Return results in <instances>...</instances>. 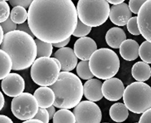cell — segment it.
Instances as JSON below:
<instances>
[{
	"label": "cell",
	"instance_id": "obj_1",
	"mask_svg": "<svg viewBox=\"0 0 151 123\" xmlns=\"http://www.w3.org/2000/svg\"><path fill=\"white\" fill-rule=\"evenodd\" d=\"M27 13L34 36L52 44L70 38L78 21L76 7L71 0H34Z\"/></svg>",
	"mask_w": 151,
	"mask_h": 123
},
{
	"label": "cell",
	"instance_id": "obj_2",
	"mask_svg": "<svg viewBox=\"0 0 151 123\" xmlns=\"http://www.w3.org/2000/svg\"><path fill=\"white\" fill-rule=\"evenodd\" d=\"M1 50L5 51L12 61V69L21 71L29 68L36 59L37 49L33 38L19 30L4 35Z\"/></svg>",
	"mask_w": 151,
	"mask_h": 123
},
{
	"label": "cell",
	"instance_id": "obj_3",
	"mask_svg": "<svg viewBox=\"0 0 151 123\" xmlns=\"http://www.w3.org/2000/svg\"><path fill=\"white\" fill-rule=\"evenodd\" d=\"M49 87L55 95L53 106L59 109L75 107L83 95V86L81 79L70 72H60L56 82Z\"/></svg>",
	"mask_w": 151,
	"mask_h": 123
},
{
	"label": "cell",
	"instance_id": "obj_4",
	"mask_svg": "<svg viewBox=\"0 0 151 123\" xmlns=\"http://www.w3.org/2000/svg\"><path fill=\"white\" fill-rule=\"evenodd\" d=\"M89 67L94 76L102 80H108L115 76L120 68V59L111 49L102 48L91 56Z\"/></svg>",
	"mask_w": 151,
	"mask_h": 123
},
{
	"label": "cell",
	"instance_id": "obj_5",
	"mask_svg": "<svg viewBox=\"0 0 151 123\" xmlns=\"http://www.w3.org/2000/svg\"><path fill=\"white\" fill-rule=\"evenodd\" d=\"M109 9L105 0H79L76 7L78 19L91 28L102 26L108 20Z\"/></svg>",
	"mask_w": 151,
	"mask_h": 123
},
{
	"label": "cell",
	"instance_id": "obj_6",
	"mask_svg": "<svg viewBox=\"0 0 151 123\" xmlns=\"http://www.w3.org/2000/svg\"><path fill=\"white\" fill-rule=\"evenodd\" d=\"M124 104L131 112L140 114L151 107V88L144 83L136 82L124 89L123 95Z\"/></svg>",
	"mask_w": 151,
	"mask_h": 123
},
{
	"label": "cell",
	"instance_id": "obj_7",
	"mask_svg": "<svg viewBox=\"0 0 151 123\" xmlns=\"http://www.w3.org/2000/svg\"><path fill=\"white\" fill-rule=\"evenodd\" d=\"M61 67L59 61L54 57L37 58L32 65L31 77L41 87H50L58 80Z\"/></svg>",
	"mask_w": 151,
	"mask_h": 123
},
{
	"label": "cell",
	"instance_id": "obj_8",
	"mask_svg": "<svg viewBox=\"0 0 151 123\" xmlns=\"http://www.w3.org/2000/svg\"><path fill=\"white\" fill-rule=\"evenodd\" d=\"M38 109L39 106L36 98L28 92H23L14 97L11 103L12 113L17 118L21 121L33 119Z\"/></svg>",
	"mask_w": 151,
	"mask_h": 123
},
{
	"label": "cell",
	"instance_id": "obj_9",
	"mask_svg": "<svg viewBox=\"0 0 151 123\" xmlns=\"http://www.w3.org/2000/svg\"><path fill=\"white\" fill-rule=\"evenodd\" d=\"M76 123H100L102 114L99 106L90 101L81 102L73 112Z\"/></svg>",
	"mask_w": 151,
	"mask_h": 123
},
{
	"label": "cell",
	"instance_id": "obj_10",
	"mask_svg": "<svg viewBox=\"0 0 151 123\" xmlns=\"http://www.w3.org/2000/svg\"><path fill=\"white\" fill-rule=\"evenodd\" d=\"M1 88L3 92L10 97H16L25 89V81L17 73H10L3 79Z\"/></svg>",
	"mask_w": 151,
	"mask_h": 123
},
{
	"label": "cell",
	"instance_id": "obj_11",
	"mask_svg": "<svg viewBox=\"0 0 151 123\" xmlns=\"http://www.w3.org/2000/svg\"><path fill=\"white\" fill-rule=\"evenodd\" d=\"M151 1L147 0L138 11L137 16V26L140 33L148 42L151 41V25H150Z\"/></svg>",
	"mask_w": 151,
	"mask_h": 123
},
{
	"label": "cell",
	"instance_id": "obj_12",
	"mask_svg": "<svg viewBox=\"0 0 151 123\" xmlns=\"http://www.w3.org/2000/svg\"><path fill=\"white\" fill-rule=\"evenodd\" d=\"M124 86L121 80L112 77L106 80L102 87L103 96L106 100L111 102H116L123 97Z\"/></svg>",
	"mask_w": 151,
	"mask_h": 123
},
{
	"label": "cell",
	"instance_id": "obj_13",
	"mask_svg": "<svg viewBox=\"0 0 151 123\" xmlns=\"http://www.w3.org/2000/svg\"><path fill=\"white\" fill-rule=\"evenodd\" d=\"M97 50L96 42L89 37L78 39L74 45V52L82 61H88L92 54Z\"/></svg>",
	"mask_w": 151,
	"mask_h": 123
},
{
	"label": "cell",
	"instance_id": "obj_14",
	"mask_svg": "<svg viewBox=\"0 0 151 123\" xmlns=\"http://www.w3.org/2000/svg\"><path fill=\"white\" fill-rule=\"evenodd\" d=\"M54 58L59 61L63 72H70L78 65V57L70 47L59 48L55 53Z\"/></svg>",
	"mask_w": 151,
	"mask_h": 123
},
{
	"label": "cell",
	"instance_id": "obj_15",
	"mask_svg": "<svg viewBox=\"0 0 151 123\" xmlns=\"http://www.w3.org/2000/svg\"><path fill=\"white\" fill-rule=\"evenodd\" d=\"M109 18L116 26L122 27L127 25L128 21L132 18V13L128 5L123 3L110 7Z\"/></svg>",
	"mask_w": 151,
	"mask_h": 123
},
{
	"label": "cell",
	"instance_id": "obj_16",
	"mask_svg": "<svg viewBox=\"0 0 151 123\" xmlns=\"http://www.w3.org/2000/svg\"><path fill=\"white\" fill-rule=\"evenodd\" d=\"M102 83L97 79L87 80L83 85V95L86 99L93 102L101 100L104 96L102 92Z\"/></svg>",
	"mask_w": 151,
	"mask_h": 123
},
{
	"label": "cell",
	"instance_id": "obj_17",
	"mask_svg": "<svg viewBox=\"0 0 151 123\" xmlns=\"http://www.w3.org/2000/svg\"><path fill=\"white\" fill-rule=\"evenodd\" d=\"M33 96L40 108L47 109L53 106L55 103V94L52 89L48 87H41L37 88L34 92Z\"/></svg>",
	"mask_w": 151,
	"mask_h": 123
},
{
	"label": "cell",
	"instance_id": "obj_18",
	"mask_svg": "<svg viewBox=\"0 0 151 123\" xmlns=\"http://www.w3.org/2000/svg\"><path fill=\"white\" fill-rule=\"evenodd\" d=\"M119 49L120 54L126 60L134 61L138 57L139 44L134 39H126L121 44Z\"/></svg>",
	"mask_w": 151,
	"mask_h": 123
},
{
	"label": "cell",
	"instance_id": "obj_19",
	"mask_svg": "<svg viewBox=\"0 0 151 123\" xmlns=\"http://www.w3.org/2000/svg\"><path fill=\"white\" fill-rule=\"evenodd\" d=\"M127 39V35L123 29L119 27L110 29L105 35L106 44L111 48H119L121 44Z\"/></svg>",
	"mask_w": 151,
	"mask_h": 123
},
{
	"label": "cell",
	"instance_id": "obj_20",
	"mask_svg": "<svg viewBox=\"0 0 151 123\" xmlns=\"http://www.w3.org/2000/svg\"><path fill=\"white\" fill-rule=\"evenodd\" d=\"M132 76L135 80L143 82L148 80L151 76V68L149 64L143 61H137L131 70Z\"/></svg>",
	"mask_w": 151,
	"mask_h": 123
},
{
	"label": "cell",
	"instance_id": "obj_21",
	"mask_svg": "<svg viewBox=\"0 0 151 123\" xmlns=\"http://www.w3.org/2000/svg\"><path fill=\"white\" fill-rule=\"evenodd\" d=\"M109 114L112 120L116 122H122L127 119L129 111L124 104L116 103L110 107Z\"/></svg>",
	"mask_w": 151,
	"mask_h": 123
},
{
	"label": "cell",
	"instance_id": "obj_22",
	"mask_svg": "<svg viewBox=\"0 0 151 123\" xmlns=\"http://www.w3.org/2000/svg\"><path fill=\"white\" fill-rule=\"evenodd\" d=\"M12 69V61L10 56L0 49V80L4 79Z\"/></svg>",
	"mask_w": 151,
	"mask_h": 123
},
{
	"label": "cell",
	"instance_id": "obj_23",
	"mask_svg": "<svg viewBox=\"0 0 151 123\" xmlns=\"http://www.w3.org/2000/svg\"><path fill=\"white\" fill-rule=\"evenodd\" d=\"M53 123H76L75 117L70 110L61 109L56 112Z\"/></svg>",
	"mask_w": 151,
	"mask_h": 123
},
{
	"label": "cell",
	"instance_id": "obj_24",
	"mask_svg": "<svg viewBox=\"0 0 151 123\" xmlns=\"http://www.w3.org/2000/svg\"><path fill=\"white\" fill-rule=\"evenodd\" d=\"M28 13L26 9L20 6L14 7L10 11V18L16 24H22L27 19Z\"/></svg>",
	"mask_w": 151,
	"mask_h": 123
},
{
	"label": "cell",
	"instance_id": "obj_25",
	"mask_svg": "<svg viewBox=\"0 0 151 123\" xmlns=\"http://www.w3.org/2000/svg\"><path fill=\"white\" fill-rule=\"evenodd\" d=\"M36 45V57H50L53 53V44L41 41L39 39H35Z\"/></svg>",
	"mask_w": 151,
	"mask_h": 123
},
{
	"label": "cell",
	"instance_id": "obj_26",
	"mask_svg": "<svg viewBox=\"0 0 151 123\" xmlns=\"http://www.w3.org/2000/svg\"><path fill=\"white\" fill-rule=\"evenodd\" d=\"M76 72L78 76L82 80H88L94 77L90 71L88 61H81L77 65Z\"/></svg>",
	"mask_w": 151,
	"mask_h": 123
},
{
	"label": "cell",
	"instance_id": "obj_27",
	"mask_svg": "<svg viewBox=\"0 0 151 123\" xmlns=\"http://www.w3.org/2000/svg\"><path fill=\"white\" fill-rule=\"evenodd\" d=\"M151 44L150 42L145 41L140 46H139L138 49V56H140L143 62L147 64H150L151 63Z\"/></svg>",
	"mask_w": 151,
	"mask_h": 123
},
{
	"label": "cell",
	"instance_id": "obj_28",
	"mask_svg": "<svg viewBox=\"0 0 151 123\" xmlns=\"http://www.w3.org/2000/svg\"><path fill=\"white\" fill-rule=\"evenodd\" d=\"M91 29V27L85 25L78 19L76 28L72 35H73V36L77 37V38H84V37H86L88 34H90Z\"/></svg>",
	"mask_w": 151,
	"mask_h": 123
},
{
	"label": "cell",
	"instance_id": "obj_29",
	"mask_svg": "<svg viewBox=\"0 0 151 123\" xmlns=\"http://www.w3.org/2000/svg\"><path fill=\"white\" fill-rule=\"evenodd\" d=\"M10 15V9L6 1L0 0V24L6 21Z\"/></svg>",
	"mask_w": 151,
	"mask_h": 123
},
{
	"label": "cell",
	"instance_id": "obj_30",
	"mask_svg": "<svg viewBox=\"0 0 151 123\" xmlns=\"http://www.w3.org/2000/svg\"><path fill=\"white\" fill-rule=\"evenodd\" d=\"M127 29L128 31L132 35L138 36L140 35V31L138 29L137 22V16L132 17L127 22Z\"/></svg>",
	"mask_w": 151,
	"mask_h": 123
},
{
	"label": "cell",
	"instance_id": "obj_31",
	"mask_svg": "<svg viewBox=\"0 0 151 123\" xmlns=\"http://www.w3.org/2000/svg\"><path fill=\"white\" fill-rule=\"evenodd\" d=\"M0 25H1L3 32L5 34L17 30V25L12 21L10 18H9L4 22L0 24Z\"/></svg>",
	"mask_w": 151,
	"mask_h": 123
},
{
	"label": "cell",
	"instance_id": "obj_32",
	"mask_svg": "<svg viewBox=\"0 0 151 123\" xmlns=\"http://www.w3.org/2000/svg\"><path fill=\"white\" fill-rule=\"evenodd\" d=\"M33 119L40 120L44 123H48L50 121V118L47 109L40 107L38 109V110H37V114Z\"/></svg>",
	"mask_w": 151,
	"mask_h": 123
},
{
	"label": "cell",
	"instance_id": "obj_33",
	"mask_svg": "<svg viewBox=\"0 0 151 123\" xmlns=\"http://www.w3.org/2000/svg\"><path fill=\"white\" fill-rule=\"evenodd\" d=\"M145 1V0H130L128 7L131 13L132 12L134 14H138V11Z\"/></svg>",
	"mask_w": 151,
	"mask_h": 123
},
{
	"label": "cell",
	"instance_id": "obj_34",
	"mask_svg": "<svg viewBox=\"0 0 151 123\" xmlns=\"http://www.w3.org/2000/svg\"><path fill=\"white\" fill-rule=\"evenodd\" d=\"M32 1H31V0H27V1H24V0H23V1L22 0L17 1V0H15V1H9V3L10 5L14 7L17 6H20L26 9L27 8H29Z\"/></svg>",
	"mask_w": 151,
	"mask_h": 123
},
{
	"label": "cell",
	"instance_id": "obj_35",
	"mask_svg": "<svg viewBox=\"0 0 151 123\" xmlns=\"http://www.w3.org/2000/svg\"><path fill=\"white\" fill-rule=\"evenodd\" d=\"M151 109H149L143 112L138 123H150Z\"/></svg>",
	"mask_w": 151,
	"mask_h": 123
},
{
	"label": "cell",
	"instance_id": "obj_36",
	"mask_svg": "<svg viewBox=\"0 0 151 123\" xmlns=\"http://www.w3.org/2000/svg\"><path fill=\"white\" fill-rule=\"evenodd\" d=\"M17 30H19V31H23L24 33H26L29 34L30 36H31L32 37V38H33V37H34V35L33 34L32 32L31 31L30 29V27L28 25V23L26 22L17 26Z\"/></svg>",
	"mask_w": 151,
	"mask_h": 123
},
{
	"label": "cell",
	"instance_id": "obj_37",
	"mask_svg": "<svg viewBox=\"0 0 151 123\" xmlns=\"http://www.w3.org/2000/svg\"><path fill=\"white\" fill-rule=\"evenodd\" d=\"M70 39H71V37H70V38H68L67 40L64 41H62V42L58 43V44H53V46H54L55 47L60 48H64V47H65V46H67L69 44V42L70 41Z\"/></svg>",
	"mask_w": 151,
	"mask_h": 123
},
{
	"label": "cell",
	"instance_id": "obj_38",
	"mask_svg": "<svg viewBox=\"0 0 151 123\" xmlns=\"http://www.w3.org/2000/svg\"><path fill=\"white\" fill-rule=\"evenodd\" d=\"M47 111H48V115H49V118H50V119H53L55 113H56V109H55V107L53 105L52 106L49 107L48 108H47Z\"/></svg>",
	"mask_w": 151,
	"mask_h": 123
},
{
	"label": "cell",
	"instance_id": "obj_39",
	"mask_svg": "<svg viewBox=\"0 0 151 123\" xmlns=\"http://www.w3.org/2000/svg\"><path fill=\"white\" fill-rule=\"evenodd\" d=\"M0 123H14V122L7 116L0 115Z\"/></svg>",
	"mask_w": 151,
	"mask_h": 123
},
{
	"label": "cell",
	"instance_id": "obj_40",
	"mask_svg": "<svg viewBox=\"0 0 151 123\" xmlns=\"http://www.w3.org/2000/svg\"><path fill=\"white\" fill-rule=\"evenodd\" d=\"M5 104V99L3 93L0 91V111L2 110Z\"/></svg>",
	"mask_w": 151,
	"mask_h": 123
},
{
	"label": "cell",
	"instance_id": "obj_41",
	"mask_svg": "<svg viewBox=\"0 0 151 123\" xmlns=\"http://www.w3.org/2000/svg\"><path fill=\"white\" fill-rule=\"evenodd\" d=\"M124 0H117V1H116V0H109V1H107V2L108 3H110V4H112L113 5H118V4H122L123 3H124Z\"/></svg>",
	"mask_w": 151,
	"mask_h": 123
},
{
	"label": "cell",
	"instance_id": "obj_42",
	"mask_svg": "<svg viewBox=\"0 0 151 123\" xmlns=\"http://www.w3.org/2000/svg\"><path fill=\"white\" fill-rule=\"evenodd\" d=\"M22 123H44V122L40 120L32 119H29V120H27V121H24Z\"/></svg>",
	"mask_w": 151,
	"mask_h": 123
},
{
	"label": "cell",
	"instance_id": "obj_43",
	"mask_svg": "<svg viewBox=\"0 0 151 123\" xmlns=\"http://www.w3.org/2000/svg\"><path fill=\"white\" fill-rule=\"evenodd\" d=\"M4 39V32L2 29V27L0 25V46H1Z\"/></svg>",
	"mask_w": 151,
	"mask_h": 123
},
{
	"label": "cell",
	"instance_id": "obj_44",
	"mask_svg": "<svg viewBox=\"0 0 151 123\" xmlns=\"http://www.w3.org/2000/svg\"><path fill=\"white\" fill-rule=\"evenodd\" d=\"M104 123H108V122H104Z\"/></svg>",
	"mask_w": 151,
	"mask_h": 123
},
{
	"label": "cell",
	"instance_id": "obj_45",
	"mask_svg": "<svg viewBox=\"0 0 151 123\" xmlns=\"http://www.w3.org/2000/svg\"><path fill=\"white\" fill-rule=\"evenodd\" d=\"M135 123H138V122H135Z\"/></svg>",
	"mask_w": 151,
	"mask_h": 123
}]
</instances>
